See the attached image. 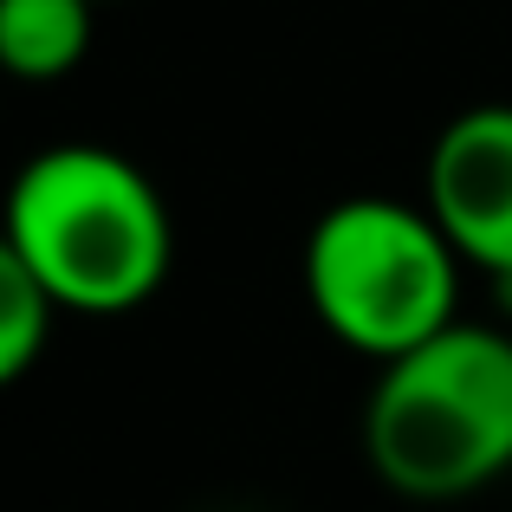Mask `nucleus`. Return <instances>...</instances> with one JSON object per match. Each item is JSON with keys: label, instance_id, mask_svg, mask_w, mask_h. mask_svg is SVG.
Listing matches in <instances>:
<instances>
[{"label": "nucleus", "instance_id": "f257e3e1", "mask_svg": "<svg viewBox=\"0 0 512 512\" xmlns=\"http://www.w3.org/2000/svg\"><path fill=\"white\" fill-rule=\"evenodd\" d=\"M0 247L78 318L137 312L175 260L169 201L130 156L104 143H52L13 175Z\"/></svg>", "mask_w": 512, "mask_h": 512}, {"label": "nucleus", "instance_id": "f03ea898", "mask_svg": "<svg viewBox=\"0 0 512 512\" xmlns=\"http://www.w3.org/2000/svg\"><path fill=\"white\" fill-rule=\"evenodd\" d=\"M363 454L402 500H461L500 480L512 467V338L454 318L389 357L363 409Z\"/></svg>", "mask_w": 512, "mask_h": 512}, {"label": "nucleus", "instance_id": "7ed1b4c3", "mask_svg": "<svg viewBox=\"0 0 512 512\" xmlns=\"http://www.w3.org/2000/svg\"><path fill=\"white\" fill-rule=\"evenodd\" d=\"M461 253L441 221L396 195H350L305 234V299L357 357H402L454 325Z\"/></svg>", "mask_w": 512, "mask_h": 512}, {"label": "nucleus", "instance_id": "20e7f679", "mask_svg": "<svg viewBox=\"0 0 512 512\" xmlns=\"http://www.w3.org/2000/svg\"><path fill=\"white\" fill-rule=\"evenodd\" d=\"M422 208L467 266L512 292V104H474L441 130Z\"/></svg>", "mask_w": 512, "mask_h": 512}, {"label": "nucleus", "instance_id": "39448f33", "mask_svg": "<svg viewBox=\"0 0 512 512\" xmlns=\"http://www.w3.org/2000/svg\"><path fill=\"white\" fill-rule=\"evenodd\" d=\"M98 0H0V65L13 78H65L91 52Z\"/></svg>", "mask_w": 512, "mask_h": 512}, {"label": "nucleus", "instance_id": "423d86ee", "mask_svg": "<svg viewBox=\"0 0 512 512\" xmlns=\"http://www.w3.org/2000/svg\"><path fill=\"white\" fill-rule=\"evenodd\" d=\"M65 305L39 286V273H26L7 247H0V383H20L39 357H46V338L59 325Z\"/></svg>", "mask_w": 512, "mask_h": 512}]
</instances>
